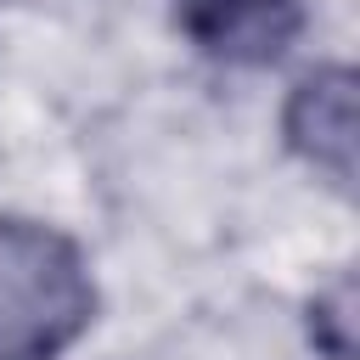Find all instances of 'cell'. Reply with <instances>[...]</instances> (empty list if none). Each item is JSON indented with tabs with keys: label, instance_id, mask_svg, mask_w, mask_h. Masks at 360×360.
<instances>
[{
	"label": "cell",
	"instance_id": "1",
	"mask_svg": "<svg viewBox=\"0 0 360 360\" xmlns=\"http://www.w3.org/2000/svg\"><path fill=\"white\" fill-rule=\"evenodd\" d=\"M96 315V281L73 236L0 219V360H56Z\"/></svg>",
	"mask_w": 360,
	"mask_h": 360
},
{
	"label": "cell",
	"instance_id": "2",
	"mask_svg": "<svg viewBox=\"0 0 360 360\" xmlns=\"http://www.w3.org/2000/svg\"><path fill=\"white\" fill-rule=\"evenodd\" d=\"M174 22L214 62L264 68L281 62L287 45L304 34V6L298 0H174Z\"/></svg>",
	"mask_w": 360,
	"mask_h": 360
},
{
	"label": "cell",
	"instance_id": "4",
	"mask_svg": "<svg viewBox=\"0 0 360 360\" xmlns=\"http://www.w3.org/2000/svg\"><path fill=\"white\" fill-rule=\"evenodd\" d=\"M309 338L332 354V360H349L354 354V281L338 276L315 304H309Z\"/></svg>",
	"mask_w": 360,
	"mask_h": 360
},
{
	"label": "cell",
	"instance_id": "3",
	"mask_svg": "<svg viewBox=\"0 0 360 360\" xmlns=\"http://www.w3.org/2000/svg\"><path fill=\"white\" fill-rule=\"evenodd\" d=\"M281 135L309 169H321L338 191H349V180H354V73L315 68L309 79H298V90L287 96V112H281Z\"/></svg>",
	"mask_w": 360,
	"mask_h": 360
}]
</instances>
